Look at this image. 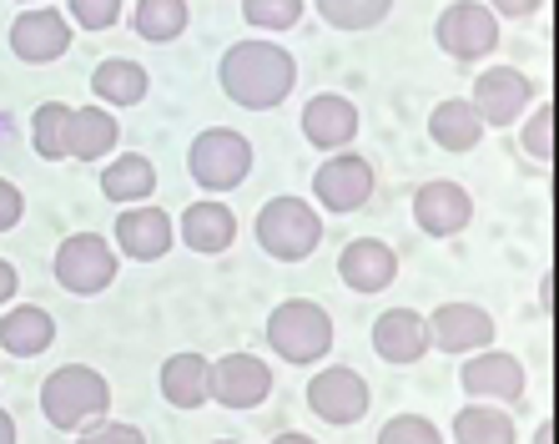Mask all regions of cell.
Instances as JSON below:
<instances>
[{
  "label": "cell",
  "mask_w": 559,
  "mask_h": 444,
  "mask_svg": "<svg viewBox=\"0 0 559 444\" xmlns=\"http://www.w3.org/2000/svg\"><path fill=\"white\" fill-rule=\"evenodd\" d=\"M267 343L287 364H318L333 349V318L323 303L312 299H287L267 314Z\"/></svg>",
  "instance_id": "cell-3"
},
{
  "label": "cell",
  "mask_w": 559,
  "mask_h": 444,
  "mask_svg": "<svg viewBox=\"0 0 559 444\" xmlns=\"http://www.w3.org/2000/svg\"><path fill=\"white\" fill-rule=\"evenodd\" d=\"M302 137H308L318 152H343V147L358 137V106L338 92H318L302 106Z\"/></svg>",
  "instance_id": "cell-18"
},
{
  "label": "cell",
  "mask_w": 559,
  "mask_h": 444,
  "mask_svg": "<svg viewBox=\"0 0 559 444\" xmlns=\"http://www.w3.org/2000/svg\"><path fill=\"white\" fill-rule=\"evenodd\" d=\"M146 86H152V81H146V66L127 61V56H106L92 71V92H96V102H106V106L146 102Z\"/></svg>",
  "instance_id": "cell-26"
},
{
  "label": "cell",
  "mask_w": 559,
  "mask_h": 444,
  "mask_svg": "<svg viewBox=\"0 0 559 444\" xmlns=\"http://www.w3.org/2000/svg\"><path fill=\"white\" fill-rule=\"evenodd\" d=\"M378 444H443L439 424L424 414H393L383 430H378Z\"/></svg>",
  "instance_id": "cell-32"
},
{
  "label": "cell",
  "mask_w": 559,
  "mask_h": 444,
  "mask_svg": "<svg viewBox=\"0 0 559 444\" xmlns=\"http://www.w3.org/2000/svg\"><path fill=\"white\" fill-rule=\"evenodd\" d=\"M242 21L258 31H293L302 21V0H242Z\"/></svg>",
  "instance_id": "cell-31"
},
{
  "label": "cell",
  "mask_w": 559,
  "mask_h": 444,
  "mask_svg": "<svg viewBox=\"0 0 559 444\" xmlns=\"http://www.w3.org/2000/svg\"><path fill=\"white\" fill-rule=\"evenodd\" d=\"M433 40L454 61H484V56L499 51V15L484 0H454L433 21Z\"/></svg>",
  "instance_id": "cell-7"
},
{
  "label": "cell",
  "mask_w": 559,
  "mask_h": 444,
  "mask_svg": "<svg viewBox=\"0 0 559 444\" xmlns=\"http://www.w3.org/2000/svg\"><path fill=\"white\" fill-rule=\"evenodd\" d=\"M393 0H318V15H323L333 31H368L378 21H389Z\"/></svg>",
  "instance_id": "cell-29"
},
{
  "label": "cell",
  "mask_w": 559,
  "mask_h": 444,
  "mask_svg": "<svg viewBox=\"0 0 559 444\" xmlns=\"http://www.w3.org/2000/svg\"><path fill=\"white\" fill-rule=\"evenodd\" d=\"M21 218H26V197H21V187L15 183L0 177V233H11Z\"/></svg>",
  "instance_id": "cell-36"
},
{
  "label": "cell",
  "mask_w": 559,
  "mask_h": 444,
  "mask_svg": "<svg viewBox=\"0 0 559 444\" xmlns=\"http://www.w3.org/2000/svg\"><path fill=\"white\" fill-rule=\"evenodd\" d=\"M424 324H429V349H443V353H454V359L495 343V318L479 303H439Z\"/></svg>",
  "instance_id": "cell-12"
},
{
  "label": "cell",
  "mask_w": 559,
  "mask_h": 444,
  "mask_svg": "<svg viewBox=\"0 0 559 444\" xmlns=\"http://www.w3.org/2000/svg\"><path fill=\"white\" fill-rule=\"evenodd\" d=\"M76 444H146V434L136 424H121V419H96L81 430Z\"/></svg>",
  "instance_id": "cell-35"
},
{
  "label": "cell",
  "mask_w": 559,
  "mask_h": 444,
  "mask_svg": "<svg viewBox=\"0 0 559 444\" xmlns=\"http://www.w3.org/2000/svg\"><path fill=\"white\" fill-rule=\"evenodd\" d=\"M312 197L328 212H358L373 197V162L358 152H328V162L312 172Z\"/></svg>",
  "instance_id": "cell-10"
},
{
  "label": "cell",
  "mask_w": 559,
  "mask_h": 444,
  "mask_svg": "<svg viewBox=\"0 0 559 444\" xmlns=\"http://www.w3.org/2000/svg\"><path fill=\"white\" fill-rule=\"evenodd\" d=\"M273 394V369L258 353H222L217 364H207V399L222 409H258Z\"/></svg>",
  "instance_id": "cell-9"
},
{
  "label": "cell",
  "mask_w": 559,
  "mask_h": 444,
  "mask_svg": "<svg viewBox=\"0 0 559 444\" xmlns=\"http://www.w3.org/2000/svg\"><path fill=\"white\" fill-rule=\"evenodd\" d=\"M373 353L383 364H418L429 353V324L414 308H389L373 324Z\"/></svg>",
  "instance_id": "cell-19"
},
{
  "label": "cell",
  "mask_w": 559,
  "mask_h": 444,
  "mask_svg": "<svg viewBox=\"0 0 559 444\" xmlns=\"http://www.w3.org/2000/svg\"><path fill=\"white\" fill-rule=\"evenodd\" d=\"M212 444H237V440H212Z\"/></svg>",
  "instance_id": "cell-42"
},
{
  "label": "cell",
  "mask_w": 559,
  "mask_h": 444,
  "mask_svg": "<svg viewBox=\"0 0 559 444\" xmlns=\"http://www.w3.org/2000/svg\"><path fill=\"white\" fill-rule=\"evenodd\" d=\"M15 288H21V278H15V262L0 258V308L15 299Z\"/></svg>",
  "instance_id": "cell-38"
},
{
  "label": "cell",
  "mask_w": 559,
  "mask_h": 444,
  "mask_svg": "<svg viewBox=\"0 0 559 444\" xmlns=\"http://www.w3.org/2000/svg\"><path fill=\"white\" fill-rule=\"evenodd\" d=\"M121 5L127 0H66V21L86 31H106L121 21Z\"/></svg>",
  "instance_id": "cell-33"
},
{
  "label": "cell",
  "mask_w": 559,
  "mask_h": 444,
  "mask_svg": "<svg viewBox=\"0 0 559 444\" xmlns=\"http://www.w3.org/2000/svg\"><path fill=\"white\" fill-rule=\"evenodd\" d=\"M11 51H15V61H31V66H46V61H56V56H66L71 51V21H66V11L36 5V11L15 15Z\"/></svg>",
  "instance_id": "cell-13"
},
{
  "label": "cell",
  "mask_w": 559,
  "mask_h": 444,
  "mask_svg": "<svg viewBox=\"0 0 559 444\" xmlns=\"http://www.w3.org/2000/svg\"><path fill=\"white\" fill-rule=\"evenodd\" d=\"M131 31L142 40H156V46H167L187 31V0H136V11H131Z\"/></svg>",
  "instance_id": "cell-28"
},
{
  "label": "cell",
  "mask_w": 559,
  "mask_h": 444,
  "mask_svg": "<svg viewBox=\"0 0 559 444\" xmlns=\"http://www.w3.org/2000/svg\"><path fill=\"white\" fill-rule=\"evenodd\" d=\"M111 409V384L92 364H66L40 384V414L56 430H86Z\"/></svg>",
  "instance_id": "cell-2"
},
{
  "label": "cell",
  "mask_w": 559,
  "mask_h": 444,
  "mask_svg": "<svg viewBox=\"0 0 559 444\" xmlns=\"http://www.w3.org/2000/svg\"><path fill=\"white\" fill-rule=\"evenodd\" d=\"M171 243H177V227H171V218L162 208L136 202V208H127L117 218V253H127V258L156 262L171 253Z\"/></svg>",
  "instance_id": "cell-16"
},
{
  "label": "cell",
  "mask_w": 559,
  "mask_h": 444,
  "mask_svg": "<svg viewBox=\"0 0 559 444\" xmlns=\"http://www.w3.org/2000/svg\"><path fill=\"white\" fill-rule=\"evenodd\" d=\"M368 405H373V394H368L364 374L348 364L323 369V374H312V384H308V409L323 419V424H333V430L358 424V419L368 414Z\"/></svg>",
  "instance_id": "cell-8"
},
{
  "label": "cell",
  "mask_w": 559,
  "mask_h": 444,
  "mask_svg": "<svg viewBox=\"0 0 559 444\" xmlns=\"http://www.w3.org/2000/svg\"><path fill=\"white\" fill-rule=\"evenodd\" d=\"M549 434H555V424L545 419V424H539V434H534V444H549Z\"/></svg>",
  "instance_id": "cell-41"
},
{
  "label": "cell",
  "mask_w": 559,
  "mask_h": 444,
  "mask_svg": "<svg viewBox=\"0 0 559 444\" xmlns=\"http://www.w3.org/2000/svg\"><path fill=\"white\" fill-rule=\"evenodd\" d=\"M217 81L227 92V102L248 106V112H273L298 86V61L277 40H233L222 51Z\"/></svg>",
  "instance_id": "cell-1"
},
{
  "label": "cell",
  "mask_w": 559,
  "mask_h": 444,
  "mask_svg": "<svg viewBox=\"0 0 559 444\" xmlns=\"http://www.w3.org/2000/svg\"><path fill=\"white\" fill-rule=\"evenodd\" d=\"M323 243V218L302 197H273L258 212V248L277 262H302Z\"/></svg>",
  "instance_id": "cell-4"
},
{
  "label": "cell",
  "mask_w": 559,
  "mask_h": 444,
  "mask_svg": "<svg viewBox=\"0 0 559 444\" xmlns=\"http://www.w3.org/2000/svg\"><path fill=\"white\" fill-rule=\"evenodd\" d=\"M454 440L459 444H514L520 434H514V419L499 405H468L454 419Z\"/></svg>",
  "instance_id": "cell-27"
},
{
  "label": "cell",
  "mask_w": 559,
  "mask_h": 444,
  "mask_svg": "<svg viewBox=\"0 0 559 444\" xmlns=\"http://www.w3.org/2000/svg\"><path fill=\"white\" fill-rule=\"evenodd\" d=\"M545 5V0H489V11L504 15V21H524V15H534Z\"/></svg>",
  "instance_id": "cell-37"
},
{
  "label": "cell",
  "mask_w": 559,
  "mask_h": 444,
  "mask_svg": "<svg viewBox=\"0 0 559 444\" xmlns=\"http://www.w3.org/2000/svg\"><path fill=\"white\" fill-rule=\"evenodd\" d=\"M273 444H318V440H312V434H298V430H287V434H277Z\"/></svg>",
  "instance_id": "cell-40"
},
{
  "label": "cell",
  "mask_w": 559,
  "mask_h": 444,
  "mask_svg": "<svg viewBox=\"0 0 559 444\" xmlns=\"http://www.w3.org/2000/svg\"><path fill=\"white\" fill-rule=\"evenodd\" d=\"M0 444H15V419L0 409Z\"/></svg>",
  "instance_id": "cell-39"
},
{
  "label": "cell",
  "mask_w": 559,
  "mask_h": 444,
  "mask_svg": "<svg viewBox=\"0 0 559 444\" xmlns=\"http://www.w3.org/2000/svg\"><path fill=\"white\" fill-rule=\"evenodd\" d=\"M177 233H182V243L192 253H227L237 237V218L227 202H217V197H202V202H192V208L182 212V222H177Z\"/></svg>",
  "instance_id": "cell-20"
},
{
  "label": "cell",
  "mask_w": 559,
  "mask_h": 444,
  "mask_svg": "<svg viewBox=\"0 0 559 444\" xmlns=\"http://www.w3.org/2000/svg\"><path fill=\"white\" fill-rule=\"evenodd\" d=\"M102 192L117 202V208H136L156 192V167L142 152H127V157H111L102 172Z\"/></svg>",
  "instance_id": "cell-25"
},
{
  "label": "cell",
  "mask_w": 559,
  "mask_h": 444,
  "mask_svg": "<svg viewBox=\"0 0 559 444\" xmlns=\"http://www.w3.org/2000/svg\"><path fill=\"white\" fill-rule=\"evenodd\" d=\"M187 172H192V183L202 192H233L252 172V142L233 127H207L187 152Z\"/></svg>",
  "instance_id": "cell-5"
},
{
  "label": "cell",
  "mask_w": 559,
  "mask_h": 444,
  "mask_svg": "<svg viewBox=\"0 0 559 444\" xmlns=\"http://www.w3.org/2000/svg\"><path fill=\"white\" fill-rule=\"evenodd\" d=\"M524 152L539 162L555 157V106L539 102V112L530 117V127H524Z\"/></svg>",
  "instance_id": "cell-34"
},
{
  "label": "cell",
  "mask_w": 559,
  "mask_h": 444,
  "mask_svg": "<svg viewBox=\"0 0 559 444\" xmlns=\"http://www.w3.org/2000/svg\"><path fill=\"white\" fill-rule=\"evenodd\" d=\"M429 137L443 147V152H474L484 142V121L474 112L468 96H449L429 112Z\"/></svg>",
  "instance_id": "cell-23"
},
{
  "label": "cell",
  "mask_w": 559,
  "mask_h": 444,
  "mask_svg": "<svg viewBox=\"0 0 559 444\" xmlns=\"http://www.w3.org/2000/svg\"><path fill=\"white\" fill-rule=\"evenodd\" d=\"M474 112H479L484 127H514V121L524 117V106L534 102V81L524 77V71H514V66H489V71H479V81H474Z\"/></svg>",
  "instance_id": "cell-11"
},
{
  "label": "cell",
  "mask_w": 559,
  "mask_h": 444,
  "mask_svg": "<svg viewBox=\"0 0 559 444\" xmlns=\"http://www.w3.org/2000/svg\"><path fill=\"white\" fill-rule=\"evenodd\" d=\"M56 343V318L36 303H15L11 314L0 318V349L15 353V359H36Z\"/></svg>",
  "instance_id": "cell-22"
},
{
  "label": "cell",
  "mask_w": 559,
  "mask_h": 444,
  "mask_svg": "<svg viewBox=\"0 0 559 444\" xmlns=\"http://www.w3.org/2000/svg\"><path fill=\"white\" fill-rule=\"evenodd\" d=\"M414 222L429 237H454L474 222V197L459 183H449V177H433V183H424L414 192Z\"/></svg>",
  "instance_id": "cell-14"
},
{
  "label": "cell",
  "mask_w": 559,
  "mask_h": 444,
  "mask_svg": "<svg viewBox=\"0 0 559 444\" xmlns=\"http://www.w3.org/2000/svg\"><path fill=\"white\" fill-rule=\"evenodd\" d=\"M162 399L171 409H202L207 405V359L202 353H171L167 364H162Z\"/></svg>",
  "instance_id": "cell-24"
},
{
  "label": "cell",
  "mask_w": 559,
  "mask_h": 444,
  "mask_svg": "<svg viewBox=\"0 0 559 444\" xmlns=\"http://www.w3.org/2000/svg\"><path fill=\"white\" fill-rule=\"evenodd\" d=\"M66 127H71V106L66 102H46L31 117V142H36V157L46 162H66Z\"/></svg>",
  "instance_id": "cell-30"
},
{
  "label": "cell",
  "mask_w": 559,
  "mask_h": 444,
  "mask_svg": "<svg viewBox=\"0 0 559 444\" xmlns=\"http://www.w3.org/2000/svg\"><path fill=\"white\" fill-rule=\"evenodd\" d=\"M117 268H121L117 248H111L102 233H71L61 248H56V262H51L56 283H61L66 293H81V299H92V293L117 283Z\"/></svg>",
  "instance_id": "cell-6"
},
{
  "label": "cell",
  "mask_w": 559,
  "mask_h": 444,
  "mask_svg": "<svg viewBox=\"0 0 559 444\" xmlns=\"http://www.w3.org/2000/svg\"><path fill=\"white\" fill-rule=\"evenodd\" d=\"M459 384H464L474 399H489V405H514L524 394V364L514 359V353L504 349H479L468 353L464 374H459Z\"/></svg>",
  "instance_id": "cell-15"
},
{
  "label": "cell",
  "mask_w": 559,
  "mask_h": 444,
  "mask_svg": "<svg viewBox=\"0 0 559 444\" xmlns=\"http://www.w3.org/2000/svg\"><path fill=\"white\" fill-rule=\"evenodd\" d=\"M338 278L353 293H383L399 278V253L383 237H353L348 248L338 253Z\"/></svg>",
  "instance_id": "cell-17"
},
{
  "label": "cell",
  "mask_w": 559,
  "mask_h": 444,
  "mask_svg": "<svg viewBox=\"0 0 559 444\" xmlns=\"http://www.w3.org/2000/svg\"><path fill=\"white\" fill-rule=\"evenodd\" d=\"M121 142V127L106 106H71V127H66V157L76 162H102L111 157Z\"/></svg>",
  "instance_id": "cell-21"
}]
</instances>
